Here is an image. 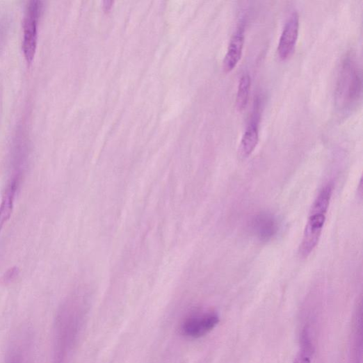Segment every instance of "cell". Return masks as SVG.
<instances>
[{
    "mask_svg": "<svg viewBox=\"0 0 363 363\" xmlns=\"http://www.w3.org/2000/svg\"><path fill=\"white\" fill-rule=\"evenodd\" d=\"M362 95L361 72L351 56L343 61L336 89V102L339 108H352Z\"/></svg>",
    "mask_w": 363,
    "mask_h": 363,
    "instance_id": "cell-2",
    "label": "cell"
},
{
    "mask_svg": "<svg viewBox=\"0 0 363 363\" xmlns=\"http://www.w3.org/2000/svg\"><path fill=\"white\" fill-rule=\"evenodd\" d=\"M312 355L300 350L294 359L293 363H311Z\"/></svg>",
    "mask_w": 363,
    "mask_h": 363,
    "instance_id": "cell-12",
    "label": "cell"
},
{
    "mask_svg": "<svg viewBox=\"0 0 363 363\" xmlns=\"http://www.w3.org/2000/svg\"><path fill=\"white\" fill-rule=\"evenodd\" d=\"M300 32V16L293 13L287 20L277 46V54L281 60H286L296 49Z\"/></svg>",
    "mask_w": 363,
    "mask_h": 363,
    "instance_id": "cell-5",
    "label": "cell"
},
{
    "mask_svg": "<svg viewBox=\"0 0 363 363\" xmlns=\"http://www.w3.org/2000/svg\"><path fill=\"white\" fill-rule=\"evenodd\" d=\"M19 271L17 268H13L10 269L3 277L5 283H9L13 281L18 275Z\"/></svg>",
    "mask_w": 363,
    "mask_h": 363,
    "instance_id": "cell-13",
    "label": "cell"
},
{
    "mask_svg": "<svg viewBox=\"0 0 363 363\" xmlns=\"http://www.w3.org/2000/svg\"><path fill=\"white\" fill-rule=\"evenodd\" d=\"M20 182L15 179H10L4 191L1 204H0V232L10 220L12 215L14 201Z\"/></svg>",
    "mask_w": 363,
    "mask_h": 363,
    "instance_id": "cell-10",
    "label": "cell"
},
{
    "mask_svg": "<svg viewBox=\"0 0 363 363\" xmlns=\"http://www.w3.org/2000/svg\"><path fill=\"white\" fill-rule=\"evenodd\" d=\"M251 228L254 235L260 241L268 242L277 234L278 223L273 214L261 212L254 216Z\"/></svg>",
    "mask_w": 363,
    "mask_h": 363,
    "instance_id": "cell-7",
    "label": "cell"
},
{
    "mask_svg": "<svg viewBox=\"0 0 363 363\" xmlns=\"http://www.w3.org/2000/svg\"><path fill=\"white\" fill-rule=\"evenodd\" d=\"M362 304L357 307L350 345L348 363H361L362 354Z\"/></svg>",
    "mask_w": 363,
    "mask_h": 363,
    "instance_id": "cell-9",
    "label": "cell"
},
{
    "mask_svg": "<svg viewBox=\"0 0 363 363\" xmlns=\"http://www.w3.org/2000/svg\"><path fill=\"white\" fill-rule=\"evenodd\" d=\"M259 103L257 102L253 113L241 138L239 147L241 158L246 159L256 150L259 141Z\"/></svg>",
    "mask_w": 363,
    "mask_h": 363,
    "instance_id": "cell-6",
    "label": "cell"
},
{
    "mask_svg": "<svg viewBox=\"0 0 363 363\" xmlns=\"http://www.w3.org/2000/svg\"><path fill=\"white\" fill-rule=\"evenodd\" d=\"M251 79L248 74H243L239 81L236 97V106L239 111L245 110L249 99Z\"/></svg>",
    "mask_w": 363,
    "mask_h": 363,
    "instance_id": "cell-11",
    "label": "cell"
},
{
    "mask_svg": "<svg viewBox=\"0 0 363 363\" xmlns=\"http://www.w3.org/2000/svg\"><path fill=\"white\" fill-rule=\"evenodd\" d=\"M332 193V184L326 185L319 192L312 206L299 248V253L302 258H307L319 241Z\"/></svg>",
    "mask_w": 363,
    "mask_h": 363,
    "instance_id": "cell-1",
    "label": "cell"
},
{
    "mask_svg": "<svg viewBox=\"0 0 363 363\" xmlns=\"http://www.w3.org/2000/svg\"><path fill=\"white\" fill-rule=\"evenodd\" d=\"M220 316L215 312H207L188 318L181 326L184 336L199 339L211 332L220 323Z\"/></svg>",
    "mask_w": 363,
    "mask_h": 363,
    "instance_id": "cell-4",
    "label": "cell"
},
{
    "mask_svg": "<svg viewBox=\"0 0 363 363\" xmlns=\"http://www.w3.org/2000/svg\"><path fill=\"white\" fill-rule=\"evenodd\" d=\"M43 8V2L32 1L26 10L24 21L23 50L28 63L33 60L38 45V25Z\"/></svg>",
    "mask_w": 363,
    "mask_h": 363,
    "instance_id": "cell-3",
    "label": "cell"
},
{
    "mask_svg": "<svg viewBox=\"0 0 363 363\" xmlns=\"http://www.w3.org/2000/svg\"><path fill=\"white\" fill-rule=\"evenodd\" d=\"M244 32V27L240 26L232 36L223 61V69L226 72L232 71L241 58L245 40Z\"/></svg>",
    "mask_w": 363,
    "mask_h": 363,
    "instance_id": "cell-8",
    "label": "cell"
}]
</instances>
